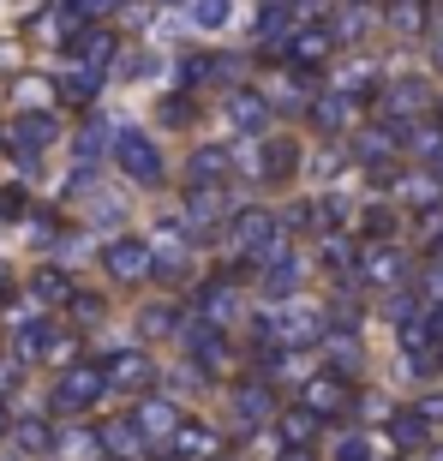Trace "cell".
Returning a JSON list of instances; mask_svg holds the SVG:
<instances>
[{"label":"cell","instance_id":"1","mask_svg":"<svg viewBox=\"0 0 443 461\" xmlns=\"http://www.w3.org/2000/svg\"><path fill=\"white\" fill-rule=\"evenodd\" d=\"M103 390H108V372H103V366H67V372H60V384H54V408H60V413H78V408H90V402H103Z\"/></svg>","mask_w":443,"mask_h":461},{"label":"cell","instance_id":"2","mask_svg":"<svg viewBox=\"0 0 443 461\" xmlns=\"http://www.w3.org/2000/svg\"><path fill=\"white\" fill-rule=\"evenodd\" d=\"M54 456H60V461H103L108 444H103V431L72 426V431H60V438H54Z\"/></svg>","mask_w":443,"mask_h":461},{"label":"cell","instance_id":"3","mask_svg":"<svg viewBox=\"0 0 443 461\" xmlns=\"http://www.w3.org/2000/svg\"><path fill=\"white\" fill-rule=\"evenodd\" d=\"M138 431H144V438H168V431H180L186 426V413L174 408V402H162V395H156V402H138Z\"/></svg>","mask_w":443,"mask_h":461},{"label":"cell","instance_id":"4","mask_svg":"<svg viewBox=\"0 0 443 461\" xmlns=\"http://www.w3.org/2000/svg\"><path fill=\"white\" fill-rule=\"evenodd\" d=\"M54 438H60V431H54L49 420H18V426H13V449H18V461L54 456Z\"/></svg>","mask_w":443,"mask_h":461},{"label":"cell","instance_id":"5","mask_svg":"<svg viewBox=\"0 0 443 461\" xmlns=\"http://www.w3.org/2000/svg\"><path fill=\"white\" fill-rule=\"evenodd\" d=\"M150 377H156V366L144 354H120L114 366H108V384H120V390H144Z\"/></svg>","mask_w":443,"mask_h":461},{"label":"cell","instance_id":"6","mask_svg":"<svg viewBox=\"0 0 443 461\" xmlns=\"http://www.w3.org/2000/svg\"><path fill=\"white\" fill-rule=\"evenodd\" d=\"M150 264H156V258L144 252V246H138V240H120L114 252H108V270H114V276H126V282H138V276L150 270Z\"/></svg>","mask_w":443,"mask_h":461},{"label":"cell","instance_id":"7","mask_svg":"<svg viewBox=\"0 0 443 461\" xmlns=\"http://www.w3.org/2000/svg\"><path fill=\"white\" fill-rule=\"evenodd\" d=\"M13 138L24 144V150H36V144H49V138H54V114H24V120L13 126Z\"/></svg>","mask_w":443,"mask_h":461},{"label":"cell","instance_id":"8","mask_svg":"<svg viewBox=\"0 0 443 461\" xmlns=\"http://www.w3.org/2000/svg\"><path fill=\"white\" fill-rule=\"evenodd\" d=\"M31 288H36V300H67V276L60 270H36Z\"/></svg>","mask_w":443,"mask_h":461},{"label":"cell","instance_id":"9","mask_svg":"<svg viewBox=\"0 0 443 461\" xmlns=\"http://www.w3.org/2000/svg\"><path fill=\"white\" fill-rule=\"evenodd\" d=\"M174 318H168V306H144V336H162Z\"/></svg>","mask_w":443,"mask_h":461},{"label":"cell","instance_id":"10","mask_svg":"<svg viewBox=\"0 0 443 461\" xmlns=\"http://www.w3.org/2000/svg\"><path fill=\"white\" fill-rule=\"evenodd\" d=\"M0 438H13V413L0 408Z\"/></svg>","mask_w":443,"mask_h":461},{"label":"cell","instance_id":"11","mask_svg":"<svg viewBox=\"0 0 443 461\" xmlns=\"http://www.w3.org/2000/svg\"><path fill=\"white\" fill-rule=\"evenodd\" d=\"M85 6H90V13H96V6H114V0H85Z\"/></svg>","mask_w":443,"mask_h":461},{"label":"cell","instance_id":"12","mask_svg":"<svg viewBox=\"0 0 443 461\" xmlns=\"http://www.w3.org/2000/svg\"><path fill=\"white\" fill-rule=\"evenodd\" d=\"M0 282H6V270H0Z\"/></svg>","mask_w":443,"mask_h":461}]
</instances>
